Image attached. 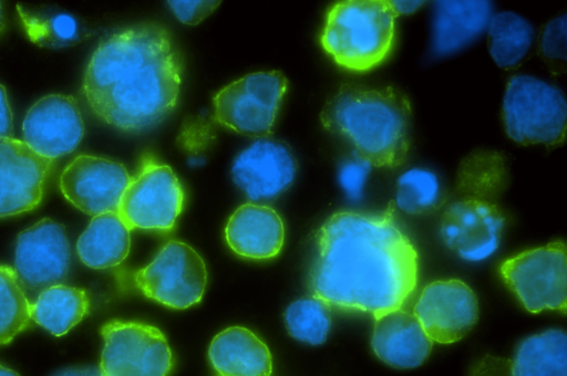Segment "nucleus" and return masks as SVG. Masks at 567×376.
I'll use <instances>...</instances> for the list:
<instances>
[{
    "label": "nucleus",
    "mask_w": 567,
    "mask_h": 376,
    "mask_svg": "<svg viewBox=\"0 0 567 376\" xmlns=\"http://www.w3.org/2000/svg\"><path fill=\"white\" fill-rule=\"evenodd\" d=\"M311 295L373 318L404 307L419 283L417 250L393 205L381 212L338 211L315 234Z\"/></svg>",
    "instance_id": "nucleus-1"
},
{
    "label": "nucleus",
    "mask_w": 567,
    "mask_h": 376,
    "mask_svg": "<svg viewBox=\"0 0 567 376\" xmlns=\"http://www.w3.org/2000/svg\"><path fill=\"white\" fill-rule=\"evenodd\" d=\"M182 71L171 33L159 24L142 23L100 42L85 69L82 94L102 122L141 132L174 111Z\"/></svg>",
    "instance_id": "nucleus-2"
},
{
    "label": "nucleus",
    "mask_w": 567,
    "mask_h": 376,
    "mask_svg": "<svg viewBox=\"0 0 567 376\" xmlns=\"http://www.w3.org/2000/svg\"><path fill=\"white\" fill-rule=\"evenodd\" d=\"M412 109L404 93L392 86L343 84L320 113L322 126L344 138L354 156L372 167L395 168L408 156Z\"/></svg>",
    "instance_id": "nucleus-3"
},
{
    "label": "nucleus",
    "mask_w": 567,
    "mask_h": 376,
    "mask_svg": "<svg viewBox=\"0 0 567 376\" xmlns=\"http://www.w3.org/2000/svg\"><path fill=\"white\" fill-rule=\"evenodd\" d=\"M396 17L391 1H339L327 12L321 46L343 69L372 70L388 59L394 46Z\"/></svg>",
    "instance_id": "nucleus-4"
},
{
    "label": "nucleus",
    "mask_w": 567,
    "mask_h": 376,
    "mask_svg": "<svg viewBox=\"0 0 567 376\" xmlns=\"http://www.w3.org/2000/svg\"><path fill=\"white\" fill-rule=\"evenodd\" d=\"M502 118L515 143L557 146L566 136V98L558 87L540 79L514 75L506 85Z\"/></svg>",
    "instance_id": "nucleus-5"
},
{
    "label": "nucleus",
    "mask_w": 567,
    "mask_h": 376,
    "mask_svg": "<svg viewBox=\"0 0 567 376\" xmlns=\"http://www.w3.org/2000/svg\"><path fill=\"white\" fill-rule=\"evenodd\" d=\"M287 88L288 81L280 71L246 74L214 95L208 126L218 125L244 136L267 138Z\"/></svg>",
    "instance_id": "nucleus-6"
},
{
    "label": "nucleus",
    "mask_w": 567,
    "mask_h": 376,
    "mask_svg": "<svg viewBox=\"0 0 567 376\" xmlns=\"http://www.w3.org/2000/svg\"><path fill=\"white\" fill-rule=\"evenodd\" d=\"M499 274L530 313L567 310V255L564 241L525 250L503 261Z\"/></svg>",
    "instance_id": "nucleus-7"
},
{
    "label": "nucleus",
    "mask_w": 567,
    "mask_h": 376,
    "mask_svg": "<svg viewBox=\"0 0 567 376\" xmlns=\"http://www.w3.org/2000/svg\"><path fill=\"white\" fill-rule=\"evenodd\" d=\"M185 194L173 169L145 156L121 198L117 215L130 230L169 231L183 211Z\"/></svg>",
    "instance_id": "nucleus-8"
},
{
    "label": "nucleus",
    "mask_w": 567,
    "mask_h": 376,
    "mask_svg": "<svg viewBox=\"0 0 567 376\" xmlns=\"http://www.w3.org/2000/svg\"><path fill=\"white\" fill-rule=\"evenodd\" d=\"M131 280L146 297L169 309L185 310L200 302L207 270L203 258L190 246L171 240L147 265L133 272Z\"/></svg>",
    "instance_id": "nucleus-9"
},
{
    "label": "nucleus",
    "mask_w": 567,
    "mask_h": 376,
    "mask_svg": "<svg viewBox=\"0 0 567 376\" xmlns=\"http://www.w3.org/2000/svg\"><path fill=\"white\" fill-rule=\"evenodd\" d=\"M101 376H168L174 358L165 335L155 326L112 320L101 327Z\"/></svg>",
    "instance_id": "nucleus-10"
},
{
    "label": "nucleus",
    "mask_w": 567,
    "mask_h": 376,
    "mask_svg": "<svg viewBox=\"0 0 567 376\" xmlns=\"http://www.w3.org/2000/svg\"><path fill=\"white\" fill-rule=\"evenodd\" d=\"M441 215L439 233L447 249L468 262L493 255L502 241L505 216L495 198L456 192Z\"/></svg>",
    "instance_id": "nucleus-11"
},
{
    "label": "nucleus",
    "mask_w": 567,
    "mask_h": 376,
    "mask_svg": "<svg viewBox=\"0 0 567 376\" xmlns=\"http://www.w3.org/2000/svg\"><path fill=\"white\" fill-rule=\"evenodd\" d=\"M412 312L433 343L453 344L476 324L478 301L464 281L442 279L423 288Z\"/></svg>",
    "instance_id": "nucleus-12"
},
{
    "label": "nucleus",
    "mask_w": 567,
    "mask_h": 376,
    "mask_svg": "<svg viewBox=\"0 0 567 376\" xmlns=\"http://www.w3.org/2000/svg\"><path fill=\"white\" fill-rule=\"evenodd\" d=\"M131 176L123 164L82 154L60 176V190L75 208L90 216L116 212Z\"/></svg>",
    "instance_id": "nucleus-13"
},
{
    "label": "nucleus",
    "mask_w": 567,
    "mask_h": 376,
    "mask_svg": "<svg viewBox=\"0 0 567 376\" xmlns=\"http://www.w3.org/2000/svg\"><path fill=\"white\" fill-rule=\"evenodd\" d=\"M71 261L65 228L44 218L20 232L14 249V272L30 290H44L65 279Z\"/></svg>",
    "instance_id": "nucleus-14"
},
{
    "label": "nucleus",
    "mask_w": 567,
    "mask_h": 376,
    "mask_svg": "<svg viewBox=\"0 0 567 376\" xmlns=\"http://www.w3.org/2000/svg\"><path fill=\"white\" fill-rule=\"evenodd\" d=\"M53 164L21 139L0 138V218L39 206Z\"/></svg>",
    "instance_id": "nucleus-15"
},
{
    "label": "nucleus",
    "mask_w": 567,
    "mask_h": 376,
    "mask_svg": "<svg viewBox=\"0 0 567 376\" xmlns=\"http://www.w3.org/2000/svg\"><path fill=\"white\" fill-rule=\"evenodd\" d=\"M23 142L37 154L54 160L72 153L84 135V123L75 98L49 94L38 100L22 123Z\"/></svg>",
    "instance_id": "nucleus-16"
},
{
    "label": "nucleus",
    "mask_w": 567,
    "mask_h": 376,
    "mask_svg": "<svg viewBox=\"0 0 567 376\" xmlns=\"http://www.w3.org/2000/svg\"><path fill=\"white\" fill-rule=\"evenodd\" d=\"M296 159L286 144L259 138L240 152L233 161L234 182L252 201L278 197L292 184Z\"/></svg>",
    "instance_id": "nucleus-17"
},
{
    "label": "nucleus",
    "mask_w": 567,
    "mask_h": 376,
    "mask_svg": "<svg viewBox=\"0 0 567 376\" xmlns=\"http://www.w3.org/2000/svg\"><path fill=\"white\" fill-rule=\"evenodd\" d=\"M472 376H567V336L550 328L523 340L511 359L486 356Z\"/></svg>",
    "instance_id": "nucleus-18"
},
{
    "label": "nucleus",
    "mask_w": 567,
    "mask_h": 376,
    "mask_svg": "<svg viewBox=\"0 0 567 376\" xmlns=\"http://www.w3.org/2000/svg\"><path fill=\"white\" fill-rule=\"evenodd\" d=\"M373 320L371 347L380 361L401 369L415 368L426 361L433 342L412 311L401 307Z\"/></svg>",
    "instance_id": "nucleus-19"
},
{
    "label": "nucleus",
    "mask_w": 567,
    "mask_h": 376,
    "mask_svg": "<svg viewBox=\"0 0 567 376\" xmlns=\"http://www.w3.org/2000/svg\"><path fill=\"white\" fill-rule=\"evenodd\" d=\"M225 240L234 253L252 260L277 257L285 242V226L271 207L255 202L239 206L225 227Z\"/></svg>",
    "instance_id": "nucleus-20"
},
{
    "label": "nucleus",
    "mask_w": 567,
    "mask_h": 376,
    "mask_svg": "<svg viewBox=\"0 0 567 376\" xmlns=\"http://www.w3.org/2000/svg\"><path fill=\"white\" fill-rule=\"evenodd\" d=\"M493 6L489 1H435L432 49L435 55L453 54L487 29Z\"/></svg>",
    "instance_id": "nucleus-21"
},
{
    "label": "nucleus",
    "mask_w": 567,
    "mask_h": 376,
    "mask_svg": "<svg viewBox=\"0 0 567 376\" xmlns=\"http://www.w3.org/2000/svg\"><path fill=\"white\" fill-rule=\"evenodd\" d=\"M216 376H270L268 346L250 330L230 326L218 333L208 348Z\"/></svg>",
    "instance_id": "nucleus-22"
},
{
    "label": "nucleus",
    "mask_w": 567,
    "mask_h": 376,
    "mask_svg": "<svg viewBox=\"0 0 567 376\" xmlns=\"http://www.w3.org/2000/svg\"><path fill=\"white\" fill-rule=\"evenodd\" d=\"M130 232L117 212L94 216L76 242L80 260L92 269L121 264L130 252Z\"/></svg>",
    "instance_id": "nucleus-23"
},
{
    "label": "nucleus",
    "mask_w": 567,
    "mask_h": 376,
    "mask_svg": "<svg viewBox=\"0 0 567 376\" xmlns=\"http://www.w3.org/2000/svg\"><path fill=\"white\" fill-rule=\"evenodd\" d=\"M90 300L80 288L54 284L30 303V317L54 336H62L89 313Z\"/></svg>",
    "instance_id": "nucleus-24"
},
{
    "label": "nucleus",
    "mask_w": 567,
    "mask_h": 376,
    "mask_svg": "<svg viewBox=\"0 0 567 376\" xmlns=\"http://www.w3.org/2000/svg\"><path fill=\"white\" fill-rule=\"evenodd\" d=\"M28 38L35 44L61 49L72 46L86 36L82 22L72 13L55 9L17 7Z\"/></svg>",
    "instance_id": "nucleus-25"
},
{
    "label": "nucleus",
    "mask_w": 567,
    "mask_h": 376,
    "mask_svg": "<svg viewBox=\"0 0 567 376\" xmlns=\"http://www.w3.org/2000/svg\"><path fill=\"white\" fill-rule=\"evenodd\" d=\"M533 38L532 24L514 12L494 14L487 25L488 51L502 69L518 65L528 53Z\"/></svg>",
    "instance_id": "nucleus-26"
},
{
    "label": "nucleus",
    "mask_w": 567,
    "mask_h": 376,
    "mask_svg": "<svg viewBox=\"0 0 567 376\" xmlns=\"http://www.w3.org/2000/svg\"><path fill=\"white\" fill-rule=\"evenodd\" d=\"M445 200L440 177L427 168H410L396 179L394 205L406 215L432 213L439 210Z\"/></svg>",
    "instance_id": "nucleus-27"
},
{
    "label": "nucleus",
    "mask_w": 567,
    "mask_h": 376,
    "mask_svg": "<svg viewBox=\"0 0 567 376\" xmlns=\"http://www.w3.org/2000/svg\"><path fill=\"white\" fill-rule=\"evenodd\" d=\"M508 171L504 157L495 152L478 150L465 157L456 176V192L497 198L504 190Z\"/></svg>",
    "instance_id": "nucleus-28"
},
{
    "label": "nucleus",
    "mask_w": 567,
    "mask_h": 376,
    "mask_svg": "<svg viewBox=\"0 0 567 376\" xmlns=\"http://www.w3.org/2000/svg\"><path fill=\"white\" fill-rule=\"evenodd\" d=\"M30 302L14 269L0 264V345L29 326Z\"/></svg>",
    "instance_id": "nucleus-29"
},
{
    "label": "nucleus",
    "mask_w": 567,
    "mask_h": 376,
    "mask_svg": "<svg viewBox=\"0 0 567 376\" xmlns=\"http://www.w3.org/2000/svg\"><path fill=\"white\" fill-rule=\"evenodd\" d=\"M285 324L293 338L320 345L327 340L331 327V307L312 295L301 297L286 309Z\"/></svg>",
    "instance_id": "nucleus-30"
},
{
    "label": "nucleus",
    "mask_w": 567,
    "mask_h": 376,
    "mask_svg": "<svg viewBox=\"0 0 567 376\" xmlns=\"http://www.w3.org/2000/svg\"><path fill=\"white\" fill-rule=\"evenodd\" d=\"M544 61L557 72L566 64V14L550 20L544 28L539 41Z\"/></svg>",
    "instance_id": "nucleus-31"
},
{
    "label": "nucleus",
    "mask_w": 567,
    "mask_h": 376,
    "mask_svg": "<svg viewBox=\"0 0 567 376\" xmlns=\"http://www.w3.org/2000/svg\"><path fill=\"white\" fill-rule=\"evenodd\" d=\"M372 166L365 160L353 156L343 161L338 170V180L347 197L353 201L360 200Z\"/></svg>",
    "instance_id": "nucleus-32"
},
{
    "label": "nucleus",
    "mask_w": 567,
    "mask_h": 376,
    "mask_svg": "<svg viewBox=\"0 0 567 376\" xmlns=\"http://www.w3.org/2000/svg\"><path fill=\"white\" fill-rule=\"evenodd\" d=\"M174 15L185 24H198L210 15L219 6L220 1H167Z\"/></svg>",
    "instance_id": "nucleus-33"
},
{
    "label": "nucleus",
    "mask_w": 567,
    "mask_h": 376,
    "mask_svg": "<svg viewBox=\"0 0 567 376\" xmlns=\"http://www.w3.org/2000/svg\"><path fill=\"white\" fill-rule=\"evenodd\" d=\"M12 112L7 96V91L0 84V138L12 137Z\"/></svg>",
    "instance_id": "nucleus-34"
},
{
    "label": "nucleus",
    "mask_w": 567,
    "mask_h": 376,
    "mask_svg": "<svg viewBox=\"0 0 567 376\" xmlns=\"http://www.w3.org/2000/svg\"><path fill=\"white\" fill-rule=\"evenodd\" d=\"M53 376H101L100 369L92 366L70 367L55 373Z\"/></svg>",
    "instance_id": "nucleus-35"
},
{
    "label": "nucleus",
    "mask_w": 567,
    "mask_h": 376,
    "mask_svg": "<svg viewBox=\"0 0 567 376\" xmlns=\"http://www.w3.org/2000/svg\"><path fill=\"white\" fill-rule=\"evenodd\" d=\"M424 3V1H391V4L398 15L412 14L413 12L419 10Z\"/></svg>",
    "instance_id": "nucleus-36"
},
{
    "label": "nucleus",
    "mask_w": 567,
    "mask_h": 376,
    "mask_svg": "<svg viewBox=\"0 0 567 376\" xmlns=\"http://www.w3.org/2000/svg\"><path fill=\"white\" fill-rule=\"evenodd\" d=\"M0 376H20L17 372L12 370L0 364Z\"/></svg>",
    "instance_id": "nucleus-37"
},
{
    "label": "nucleus",
    "mask_w": 567,
    "mask_h": 376,
    "mask_svg": "<svg viewBox=\"0 0 567 376\" xmlns=\"http://www.w3.org/2000/svg\"><path fill=\"white\" fill-rule=\"evenodd\" d=\"M3 29H4V17H3L2 4L0 2V34L2 33Z\"/></svg>",
    "instance_id": "nucleus-38"
}]
</instances>
